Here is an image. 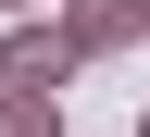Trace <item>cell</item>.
I'll return each mask as SVG.
<instances>
[{
  "mask_svg": "<svg viewBox=\"0 0 150 137\" xmlns=\"http://www.w3.org/2000/svg\"><path fill=\"white\" fill-rule=\"evenodd\" d=\"M63 63H75V37H63V25H25V37H13V87H50Z\"/></svg>",
  "mask_w": 150,
  "mask_h": 137,
  "instance_id": "1",
  "label": "cell"
},
{
  "mask_svg": "<svg viewBox=\"0 0 150 137\" xmlns=\"http://www.w3.org/2000/svg\"><path fill=\"white\" fill-rule=\"evenodd\" d=\"M75 37L112 50V37H138V0H75Z\"/></svg>",
  "mask_w": 150,
  "mask_h": 137,
  "instance_id": "2",
  "label": "cell"
},
{
  "mask_svg": "<svg viewBox=\"0 0 150 137\" xmlns=\"http://www.w3.org/2000/svg\"><path fill=\"white\" fill-rule=\"evenodd\" d=\"M0 137H50V100H38V87H25V100H0Z\"/></svg>",
  "mask_w": 150,
  "mask_h": 137,
  "instance_id": "3",
  "label": "cell"
},
{
  "mask_svg": "<svg viewBox=\"0 0 150 137\" xmlns=\"http://www.w3.org/2000/svg\"><path fill=\"white\" fill-rule=\"evenodd\" d=\"M138 137H150V125H138Z\"/></svg>",
  "mask_w": 150,
  "mask_h": 137,
  "instance_id": "4",
  "label": "cell"
}]
</instances>
